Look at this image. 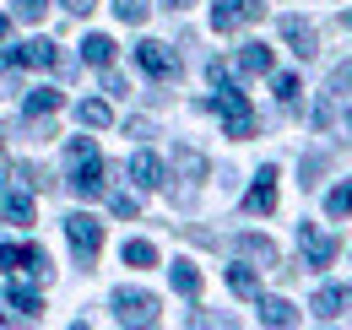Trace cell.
Here are the masks:
<instances>
[{"mask_svg": "<svg viewBox=\"0 0 352 330\" xmlns=\"http://www.w3.org/2000/svg\"><path fill=\"white\" fill-rule=\"evenodd\" d=\"M65 168H71V195H82V201L103 195V157H98V141L92 135H76L65 146Z\"/></svg>", "mask_w": 352, "mask_h": 330, "instance_id": "6da1fadb", "label": "cell"}, {"mask_svg": "<svg viewBox=\"0 0 352 330\" xmlns=\"http://www.w3.org/2000/svg\"><path fill=\"white\" fill-rule=\"evenodd\" d=\"M206 109H212V114H222V124H228V135H233V141L255 135V109H250V98H244L233 82L217 87V98H206Z\"/></svg>", "mask_w": 352, "mask_h": 330, "instance_id": "7a4b0ae2", "label": "cell"}, {"mask_svg": "<svg viewBox=\"0 0 352 330\" xmlns=\"http://www.w3.org/2000/svg\"><path fill=\"white\" fill-rule=\"evenodd\" d=\"M65 239H71V249H76V260L92 265L98 249H103V222L87 217V211H71V217H65Z\"/></svg>", "mask_w": 352, "mask_h": 330, "instance_id": "3957f363", "label": "cell"}, {"mask_svg": "<svg viewBox=\"0 0 352 330\" xmlns=\"http://www.w3.org/2000/svg\"><path fill=\"white\" fill-rule=\"evenodd\" d=\"M114 320L120 325H157V298L135 292V287H120L114 292Z\"/></svg>", "mask_w": 352, "mask_h": 330, "instance_id": "277c9868", "label": "cell"}, {"mask_svg": "<svg viewBox=\"0 0 352 330\" xmlns=\"http://www.w3.org/2000/svg\"><path fill=\"white\" fill-rule=\"evenodd\" d=\"M0 65H6V71H16V65L60 71V49H54L49 38H33V43H16V49H6V54H0Z\"/></svg>", "mask_w": 352, "mask_h": 330, "instance_id": "5b68a950", "label": "cell"}, {"mask_svg": "<svg viewBox=\"0 0 352 330\" xmlns=\"http://www.w3.org/2000/svg\"><path fill=\"white\" fill-rule=\"evenodd\" d=\"M298 244H304V265L309 271H325V265H331V260H336V233H325V228H314V222H304V228H298Z\"/></svg>", "mask_w": 352, "mask_h": 330, "instance_id": "8992f818", "label": "cell"}, {"mask_svg": "<svg viewBox=\"0 0 352 330\" xmlns=\"http://www.w3.org/2000/svg\"><path fill=\"white\" fill-rule=\"evenodd\" d=\"M261 16H265L261 0H217V6H212V28H217V33H233V28L261 22Z\"/></svg>", "mask_w": 352, "mask_h": 330, "instance_id": "52a82bcc", "label": "cell"}, {"mask_svg": "<svg viewBox=\"0 0 352 330\" xmlns=\"http://www.w3.org/2000/svg\"><path fill=\"white\" fill-rule=\"evenodd\" d=\"M135 65H141L146 76H157V82H168V76L179 71L174 49H168V43H157V38H141V43H135Z\"/></svg>", "mask_w": 352, "mask_h": 330, "instance_id": "ba28073f", "label": "cell"}, {"mask_svg": "<svg viewBox=\"0 0 352 330\" xmlns=\"http://www.w3.org/2000/svg\"><path fill=\"white\" fill-rule=\"evenodd\" d=\"M244 211H250V217L276 211V168H261V173H255V184H250V195H244Z\"/></svg>", "mask_w": 352, "mask_h": 330, "instance_id": "9c48e42d", "label": "cell"}, {"mask_svg": "<svg viewBox=\"0 0 352 330\" xmlns=\"http://www.w3.org/2000/svg\"><path fill=\"white\" fill-rule=\"evenodd\" d=\"M22 265L44 276V271H49V254H44V249H33V244H28V249H22V244H0V271H6V276L22 271Z\"/></svg>", "mask_w": 352, "mask_h": 330, "instance_id": "30bf717a", "label": "cell"}, {"mask_svg": "<svg viewBox=\"0 0 352 330\" xmlns=\"http://www.w3.org/2000/svg\"><path fill=\"white\" fill-rule=\"evenodd\" d=\"M6 303H11V309H16L22 320H38V314H44V298L28 287V282H16V276L6 282Z\"/></svg>", "mask_w": 352, "mask_h": 330, "instance_id": "8fae6325", "label": "cell"}, {"mask_svg": "<svg viewBox=\"0 0 352 330\" xmlns=\"http://www.w3.org/2000/svg\"><path fill=\"white\" fill-rule=\"evenodd\" d=\"M282 38L293 43V49H298V54H320V38H314V28H309L304 16H282Z\"/></svg>", "mask_w": 352, "mask_h": 330, "instance_id": "7c38bea8", "label": "cell"}, {"mask_svg": "<svg viewBox=\"0 0 352 330\" xmlns=\"http://www.w3.org/2000/svg\"><path fill=\"white\" fill-rule=\"evenodd\" d=\"M60 103H65V92H54V87H33L28 103H22V114H28V120H49V114H60Z\"/></svg>", "mask_w": 352, "mask_h": 330, "instance_id": "4fadbf2b", "label": "cell"}, {"mask_svg": "<svg viewBox=\"0 0 352 330\" xmlns=\"http://www.w3.org/2000/svg\"><path fill=\"white\" fill-rule=\"evenodd\" d=\"M131 184L135 190H157V184H163V163H157L152 152H135L131 157Z\"/></svg>", "mask_w": 352, "mask_h": 330, "instance_id": "5bb4252c", "label": "cell"}, {"mask_svg": "<svg viewBox=\"0 0 352 330\" xmlns=\"http://www.w3.org/2000/svg\"><path fill=\"white\" fill-rule=\"evenodd\" d=\"M0 217H6L11 228H28V222H33V195H28V190H6V201H0Z\"/></svg>", "mask_w": 352, "mask_h": 330, "instance_id": "9a60e30c", "label": "cell"}, {"mask_svg": "<svg viewBox=\"0 0 352 330\" xmlns=\"http://www.w3.org/2000/svg\"><path fill=\"white\" fill-rule=\"evenodd\" d=\"M261 325L282 330V325H298V309L287 298H261Z\"/></svg>", "mask_w": 352, "mask_h": 330, "instance_id": "2e32d148", "label": "cell"}, {"mask_svg": "<svg viewBox=\"0 0 352 330\" xmlns=\"http://www.w3.org/2000/svg\"><path fill=\"white\" fill-rule=\"evenodd\" d=\"M82 60H87L92 71H109V65H114V38H103V33H87V43H82Z\"/></svg>", "mask_w": 352, "mask_h": 330, "instance_id": "e0dca14e", "label": "cell"}, {"mask_svg": "<svg viewBox=\"0 0 352 330\" xmlns=\"http://www.w3.org/2000/svg\"><path fill=\"white\" fill-rule=\"evenodd\" d=\"M239 71L244 76H271V49L265 43H244L239 49Z\"/></svg>", "mask_w": 352, "mask_h": 330, "instance_id": "ac0fdd59", "label": "cell"}, {"mask_svg": "<svg viewBox=\"0 0 352 330\" xmlns=\"http://www.w3.org/2000/svg\"><path fill=\"white\" fill-rule=\"evenodd\" d=\"M76 120L87 124V130H103V124H114V109L103 98H87V103H76Z\"/></svg>", "mask_w": 352, "mask_h": 330, "instance_id": "d6986e66", "label": "cell"}, {"mask_svg": "<svg viewBox=\"0 0 352 330\" xmlns=\"http://www.w3.org/2000/svg\"><path fill=\"white\" fill-rule=\"evenodd\" d=\"M271 87H276V103H282V109H298V98H304V82H298L293 71H276V76H271Z\"/></svg>", "mask_w": 352, "mask_h": 330, "instance_id": "ffe728a7", "label": "cell"}, {"mask_svg": "<svg viewBox=\"0 0 352 330\" xmlns=\"http://www.w3.org/2000/svg\"><path fill=\"white\" fill-rule=\"evenodd\" d=\"M239 254H250V260H261V265H276V244L261 239V233H244V239H239Z\"/></svg>", "mask_w": 352, "mask_h": 330, "instance_id": "44dd1931", "label": "cell"}, {"mask_svg": "<svg viewBox=\"0 0 352 330\" xmlns=\"http://www.w3.org/2000/svg\"><path fill=\"white\" fill-rule=\"evenodd\" d=\"M228 287L239 292V298H261V276L250 265H228Z\"/></svg>", "mask_w": 352, "mask_h": 330, "instance_id": "7402d4cb", "label": "cell"}, {"mask_svg": "<svg viewBox=\"0 0 352 330\" xmlns=\"http://www.w3.org/2000/svg\"><path fill=\"white\" fill-rule=\"evenodd\" d=\"M342 303H347V287H320L314 292V314H320V320H336Z\"/></svg>", "mask_w": 352, "mask_h": 330, "instance_id": "603a6c76", "label": "cell"}, {"mask_svg": "<svg viewBox=\"0 0 352 330\" xmlns=\"http://www.w3.org/2000/svg\"><path fill=\"white\" fill-rule=\"evenodd\" d=\"M125 265H135V271H152V265H157V244L131 239V244H125Z\"/></svg>", "mask_w": 352, "mask_h": 330, "instance_id": "cb8c5ba5", "label": "cell"}, {"mask_svg": "<svg viewBox=\"0 0 352 330\" xmlns=\"http://www.w3.org/2000/svg\"><path fill=\"white\" fill-rule=\"evenodd\" d=\"M168 276H174V287L184 292V298H195V292H201V271H195L190 260H174V271H168Z\"/></svg>", "mask_w": 352, "mask_h": 330, "instance_id": "d4e9b609", "label": "cell"}, {"mask_svg": "<svg viewBox=\"0 0 352 330\" xmlns=\"http://www.w3.org/2000/svg\"><path fill=\"white\" fill-rule=\"evenodd\" d=\"M179 173H184V179H206V157H201V152H195V146H179Z\"/></svg>", "mask_w": 352, "mask_h": 330, "instance_id": "484cf974", "label": "cell"}, {"mask_svg": "<svg viewBox=\"0 0 352 330\" xmlns=\"http://www.w3.org/2000/svg\"><path fill=\"white\" fill-rule=\"evenodd\" d=\"M146 11H152V0H114V16L120 22H146Z\"/></svg>", "mask_w": 352, "mask_h": 330, "instance_id": "4316f807", "label": "cell"}, {"mask_svg": "<svg viewBox=\"0 0 352 330\" xmlns=\"http://www.w3.org/2000/svg\"><path fill=\"white\" fill-rule=\"evenodd\" d=\"M325 211H331V217H352V184L331 190V195H325Z\"/></svg>", "mask_w": 352, "mask_h": 330, "instance_id": "83f0119b", "label": "cell"}, {"mask_svg": "<svg viewBox=\"0 0 352 330\" xmlns=\"http://www.w3.org/2000/svg\"><path fill=\"white\" fill-rule=\"evenodd\" d=\"M325 92H331V98H336V92H352V60L336 71V76H331V82H325Z\"/></svg>", "mask_w": 352, "mask_h": 330, "instance_id": "f1b7e54d", "label": "cell"}, {"mask_svg": "<svg viewBox=\"0 0 352 330\" xmlns=\"http://www.w3.org/2000/svg\"><path fill=\"white\" fill-rule=\"evenodd\" d=\"M44 11H49L44 0H16V16H22V22H38Z\"/></svg>", "mask_w": 352, "mask_h": 330, "instance_id": "f546056e", "label": "cell"}, {"mask_svg": "<svg viewBox=\"0 0 352 330\" xmlns=\"http://www.w3.org/2000/svg\"><path fill=\"white\" fill-rule=\"evenodd\" d=\"M103 92H114V98H125V92H131V87H125V76H114V65L103 71Z\"/></svg>", "mask_w": 352, "mask_h": 330, "instance_id": "4dcf8cb0", "label": "cell"}, {"mask_svg": "<svg viewBox=\"0 0 352 330\" xmlns=\"http://www.w3.org/2000/svg\"><path fill=\"white\" fill-rule=\"evenodd\" d=\"M109 206H114V217H135V211H141V206H135V195H114Z\"/></svg>", "mask_w": 352, "mask_h": 330, "instance_id": "1f68e13d", "label": "cell"}, {"mask_svg": "<svg viewBox=\"0 0 352 330\" xmlns=\"http://www.w3.org/2000/svg\"><path fill=\"white\" fill-rule=\"evenodd\" d=\"M60 6H65L71 16H87V11H98V0H60Z\"/></svg>", "mask_w": 352, "mask_h": 330, "instance_id": "d6a6232c", "label": "cell"}, {"mask_svg": "<svg viewBox=\"0 0 352 330\" xmlns=\"http://www.w3.org/2000/svg\"><path fill=\"white\" fill-rule=\"evenodd\" d=\"M206 76H212L217 87H228V65H222V60H212V65H206Z\"/></svg>", "mask_w": 352, "mask_h": 330, "instance_id": "836d02e7", "label": "cell"}, {"mask_svg": "<svg viewBox=\"0 0 352 330\" xmlns=\"http://www.w3.org/2000/svg\"><path fill=\"white\" fill-rule=\"evenodd\" d=\"M163 6H174V11H184V6H190V0H163Z\"/></svg>", "mask_w": 352, "mask_h": 330, "instance_id": "e575fe53", "label": "cell"}, {"mask_svg": "<svg viewBox=\"0 0 352 330\" xmlns=\"http://www.w3.org/2000/svg\"><path fill=\"white\" fill-rule=\"evenodd\" d=\"M0 38H6V16H0Z\"/></svg>", "mask_w": 352, "mask_h": 330, "instance_id": "d590c367", "label": "cell"}, {"mask_svg": "<svg viewBox=\"0 0 352 330\" xmlns=\"http://www.w3.org/2000/svg\"><path fill=\"white\" fill-rule=\"evenodd\" d=\"M347 124H352V114H347Z\"/></svg>", "mask_w": 352, "mask_h": 330, "instance_id": "8d00e7d4", "label": "cell"}, {"mask_svg": "<svg viewBox=\"0 0 352 330\" xmlns=\"http://www.w3.org/2000/svg\"><path fill=\"white\" fill-rule=\"evenodd\" d=\"M0 325H6V320H0Z\"/></svg>", "mask_w": 352, "mask_h": 330, "instance_id": "74e56055", "label": "cell"}]
</instances>
